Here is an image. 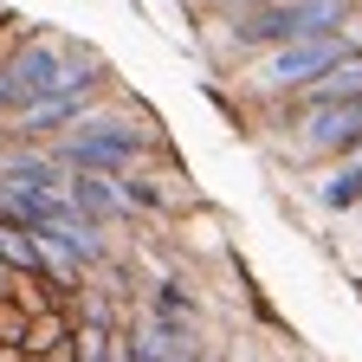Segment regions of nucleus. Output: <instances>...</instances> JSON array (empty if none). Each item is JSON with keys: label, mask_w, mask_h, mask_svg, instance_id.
I'll return each instance as SVG.
<instances>
[{"label": "nucleus", "mask_w": 362, "mask_h": 362, "mask_svg": "<svg viewBox=\"0 0 362 362\" xmlns=\"http://www.w3.org/2000/svg\"><path fill=\"white\" fill-rule=\"evenodd\" d=\"M362 52V26L349 33H330V39H298V45H279V52H265V59H246L240 65V98L252 104H291L298 90H310L317 78H324L337 59Z\"/></svg>", "instance_id": "3"}, {"label": "nucleus", "mask_w": 362, "mask_h": 362, "mask_svg": "<svg viewBox=\"0 0 362 362\" xmlns=\"http://www.w3.org/2000/svg\"><path fill=\"white\" fill-rule=\"evenodd\" d=\"M65 207H71L78 220H90L98 233H123V226H129L123 181H110V175H71V181H65Z\"/></svg>", "instance_id": "7"}, {"label": "nucleus", "mask_w": 362, "mask_h": 362, "mask_svg": "<svg viewBox=\"0 0 362 362\" xmlns=\"http://www.w3.org/2000/svg\"><path fill=\"white\" fill-rule=\"evenodd\" d=\"M33 233H39L45 259H52V265H65V272H78V279H98V272L117 259V240H110V233H98L90 220H78L71 207H59L45 226H33Z\"/></svg>", "instance_id": "5"}, {"label": "nucleus", "mask_w": 362, "mask_h": 362, "mask_svg": "<svg viewBox=\"0 0 362 362\" xmlns=\"http://www.w3.org/2000/svg\"><path fill=\"white\" fill-rule=\"evenodd\" d=\"M0 65H7V84H13V117L59 98V65H65V39L59 26H26L7 52H0Z\"/></svg>", "instance_id": "4"}, {"label": "nucleus", "mask_w": 362, "mask_h": 362, "mask_svg": "<svg viewBox=\"0 0 362 362\" xmlns=\"http://www.w3.org/2000/svg\"><path fill=\"white\" fill-rule=\"evenodd\" d=\"M20 362H52V356H20Z\"/></svg>", "instance_id": "14"}, {"label": "nucleus", "mask_w": 362, "mask_h": 362, "mask_svg": "<svg viewBox=\"0 0 362 362\" xmlns=\"http://www.w3.org/2000/svg\"><path fill=\"white\" fill-rule=\"evenodd\" d=\"M310 207L317 214H330V220H349V214H362V143H349L337 162H324L310 175Z\"/></svg>", "instance_id": "6"}, {"label": "nucleus", "mask_w": 362, "mask_h": 362, "mask_svg": "<svg viewBox=\"0 0 362 362\" xmlns=\"http://www.w3.org/2000/svg\"><path fill=\"white\" fill-rule=\"evenodd\" d=\"M26 330H33V317L13 304V298H0V349H13V356H26Z\"/></svg>", "instance_id": "10"}, {"label": "nucleus", "mask_w": 362, "mask_h": 362, "mask_svg": "<svg viewBox=\"0 0 362 362\" xmlns=\"http://www.w3.org/2000/svg\"><path fill=\"white\" fill-rule=\"evenodd\" d=\"M356 26V0H272L259 13H240V20H207L214 45L226 59H265L279 45H298V39H330V33H349Z\"/></svg>", "instance_id": "2"}, {"label": "nucleus", "mask_w": 362, "mask_h": 362, "mask_svg": "<svg viewBox=\"0 0 362 362\" xmlns=\"http://www.w3.org/2000/svg\"><path fill=\"white\" fill-rule=\"evenodd\" d=\"M13 123V84H7V65H0V129Z\"/></svg>", "instance_id": "12"}, {"label": "nucleus", "mask_w": 362, "mask_h": 362, "mask_svg": "<svg viewBox=\"0 0 362 362\" xmlns=\"http://www.w3.org/2000/svg\"><path fill=\"white\" fill-rule=\"evenodd\" d=\"M291 104H310V110H324V104H362V52L337 59V65L317 78L310 90H298ZM291 104H285V110H291Z\"/></svg>", "instance_id": "8"}, {"label": "nucleus", "mask_w": 362, "mask_h": 362, "mask_svg": "<svg viewBox=\"0 0 362 362\" xmlns=\"http://www.w3.org/2000/svg\"><path fill=\"white\" fill-rule=\"evenodd\" d=\"M71 330H78L71 310H39L33 330H26V356H65L71 349Z\"/></svg>", "instance_id": "9"}, {"label": "nucleus", "mask_w": 362, "mask_h": 362, "mask_svg": "<svg viewBox=\"0 0 362 362\" xmlns=\"http://www.w3.org/2000/svg\"><path fill=\"white\" fill-rule=\"evenodd\" d=\"M194 7H201L207 20H240V13H259V7H272V0H194Z\"/></svg>", "instance_id": "11"}, {"label": "nucleus", "mask_w": 362, "mask_h": 362, "mask_svg": "<svg viewBox=\"0 0 362 362\" xmlns=\"http://www.w3.org/2000/svg\"><path fill=\"white\" fill-rule=\"evenodd\" d=\"M136 362H156V356H143V349H136Z\"/></svg>", "instance_id": "15"}, {"label": "nucleus", "mask_w": 362, "mask_h": 362, "mask_svg": "<svg viewBox=\"0 0 362 362\" xmlns=\"http://www.w3.org/2000/svg\"><path fill=\"white\" fill-rule=\"evenodd\" d=\"M0 298H20V272H13L7 259H0Z\"/></svg>", "instance_id": "13"}, {"label": "nucleus", "mask_w": 362, "mask_h": 362, "mask_svg": "<svg viewBox=\"0 0 362 362\" xmlns=\"http://www.w3.org/2000/svg\"><path fill=\"white\" fill-rule=\"evenodd\" d=\"M59 156L65 175H110V181H129V175H149L156 162H168V136L149 110H123V98L110 90V98L90 110L71 136H59V143H45Z\"/></svg>", "instance_id": "1"}, {"label": "nucleus", "mask_w": 362, "mask_h": 362, "mask_svg": "<svg viewBox=\"0 0 362 362\" xmlns=\"http://www.w3.org/2000/svg\"><path fill=\"white\" fill-rule=\"evenodd\" d=\"M0 362H20V356H13V349H7V356H0Z\"/></svg>", "instance_id": "16"}, {"label": "nucleus", "mask_w": 362, "mask_h": 362, "mask_svg": "<svg viewBox=\"0 0 362 362\" xmlns=\"http://www.w3.org/2000/svg\"><path fill=\"white\" fill-rule=\"evenodd\" d=\"M0 356H7V349H0Z\"/></svg>", "instance_id": "18"}, {"label": "nucleus", "mask_w": 362, "mask_h": 362, "mask_svg": "<svg viewBox=\"0 0 362 362\" xmlns=\"http://www.w3.org/2000/svg\"><path fill=\"white\" fill-rule=\"evenodd\" d=\"M0 52H7V45H0Z\"/></svg>", "instance_id": "17"}]
</instances>
